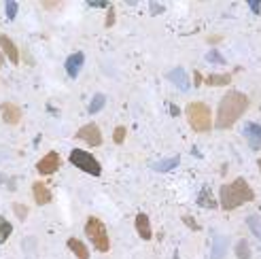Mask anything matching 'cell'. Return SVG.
<instances>
[{
	"instance_id": "obj_19",
	"label": "cell",
	"mask_w": 261,
	"mask_h": 259,
	"mask_svg": "<svg viewBox=\"0 0 261 259\" xmlns=\"http://www.w3.org/2000/svg\"><path fill=\"white\" fill-rule=\"evenodd\" d=\"M125 134H127L125 125H117L113 130V142H115V145H123V142H125Z\"/></svg>"
},
{
	"instance_id": "obj_10",
	"label": "cell",
	"mask_w": 261,
	"mask_h": 259,
	"mask_svg": "<svg viewBox=\"0 0 261 259\" xmlns=\"http://www.w3.org/2000/svg\"><path fill=\"white\" fill-rule=\"evenodd\" d=\"M134 227H136V234L142 240H151L153 238V227H151V219L145 213H138L134 219Z\"/></svg>"
},
{
	"instance_id": "obj_13",
	"label": "cell",
	"mask_w": 261,
	"mask_h": 259,
	"mask_svg": "<svg viewBox=\"0 0 261 259\" xmlns=\"http://www.w3.org/2000/svg\"><path fill=\"white\" fill-rule=\"evenodd\" d=\"M231 79H233L231 72H213V74L204 76V85H208V87H223V85H229Z\"/></svg>"
},
{
	"instance_id": "obj_2",
	"label": "cell",
	"mask_w": 261,
	"mask_h": 259,
	"mask_svg": "<svg viewBox=\"0 0 261 259\" xmlns=\"http://www.w3.org/2000/svg\"><path fill=\"white\" fill-rule=\"evenodd\" d=\"M255 200V191L253 187L249 185V180L238 176V178H233L231 183H225V185H221L219 189V206H221V211H236L240 209V206L244 204H249Z\"/></svg>"
},
{
	"instance_id": "obj_6",
	"label": "cell",
	"mask_w": 261,
	"mask_h": 259,
	"mask_svg": "<svg viewBox=\"0 0 261 259\" xmlns=\"http://www.w3.org/2000/svg\"><path fill=\"white\" fill-rule=\"evenodd\" d=\"M76 138H81L85 145H89V147H100L102 145V130L96 125V123H87V125H83V127H79L76 130Z\"/></svg>"
},
{
	"instance_id": "obj_4",
	"label": "cell",
	"mask_w": 261,
	"mask_h": 259,
	"mask_svg": "<svg viewBox=\"0 0 261 259\" xmlns=\"http://www.w3.org/2000/svg\"><path fill=\"white\" fill-rule=\"evenodd\" d=\"M85 236L91 240V244L100 251V253H109L111 251V238L107 225H104L98 217H89L85 223Z\"/></svg>"
},
{
	"instance_id": "obj_9",
	"label": "cell",
	"mask_w": 261,
	"mask_h": 259,
	"mask_svg": "<svg viewBox=\"0 0 261 259\" xmlns=\"http://www.w3.org/2000/svg\"><path fill=\"white\" fill-rule=\"evenodd\" d=\"M0 49H3V56H7V58L11 60L13 66H17V64H19V49H17V45L13 43L7 34H3V32H0Z\"/></svg>"
},
{
	"instance_id": "obj_22",
	"label": "cell",
	"mask_w": 261,
	"mask_h": 259,
	"mask_svg": "<svg viewBox=\"0 0 261 259\" xmlns=\"http://www.w3.org/2000/svg\"><path fill=\"white\" fill-rule=\"evenodd\" d=\"M200 206H206V209H215V206H217V202L211 198V193H208V189H204V193H202V196H200Z\"/></svg>"
},
{
	"instance_id": "obj_17",
	"label": "cell",
	"mask_w": 261,
	"mask_h": 259,
	"mask_svg": "<svg viewBox=\"0 0 261 259\" xmlns=\"http://www.w3.org/2000/svg\"><path fill=\"white\" fill-rule=\"evenodd\" d=\"M11 234H13V223L0 215V244H5L11 238Z\"/></svg>"
},
{
	"instance_id": "obj_12",
	"label": "cell",
	"mask_w": 261,
	"mask_h": 259,
	"mask_svg": "<svg viewBox=\"0 0 261 259\" xmlns=\"http://www.w3.org/2000/svg\"><path fill=\"white\" fill-rule=\"evenodd\" d=\"M244 136L249 140V147L253 151L261 149V125L259 123H246L244 125Z\"/></svg>"
},
{
	"instance_id": "obj_26",
	"label": "cell",
	"mask_w": 261,
	"mask_h": 259,
	"mask_svg": "<svg viewBox=\"0 0 261 259\" xmlns=\"http://www.w3.org/2000/svg\"><path fill=\"white\" fill-rule=\"evenodd\" d=\"M115 23V9L109 7V19H107V28H111V25Z\"/></svg>"
},
{
	"instance_id": "obj_7",
	"label": "cell",
	"mask_w": 261,
	"mask_h": 259,
	"mask_svg": "<svg viewBox=\"0 0 261 259\" xmlns=\"http://www.w3.org/2000/svg\"><path fill=\"white\" fill-rule=\"evenodd\" d=\"M36 170H38V174H43V176L56 174L60 170V155H58V151H49L45 158L38 160Z\"/></svg>"
},
{
	"instance_id": "obj_23",
	"label": "cell",
	"mask_w": 261,
	"mask_h": 259,
	"mask_svg": "<svg viewBox=\"0 0 261 259\" xmlns=\"http://www.w3.org/2000/svg\"><path fill=\"white\" fill-rule=\"evenodd\" d=\"M104 100H107V98H104L102 94L94 96V105H91V107H89V113H96V111H100V109L104 107Z\"/></svg>"
},
{
	"instance_id": "obj_25",
	"label": "cell",
	"mask_w": 261,
	"mask_h": 259,
	"mask_svg": "<svg viewBox=\"0 0 261 259\" xmlns=\"http://www.w3.org/2000/svg\"><path fill=\"white\" fill-rule=\"evenodd\" d=\"M15 13H17V5L15 3H7V15L13 19L15 17Z\"/></svg>"
},
{
	"instance_id": "obj_15",
	"label": "cell",
	"mask_w": 261,
	"mask_h": 259,
	"mask_svg": "<svg viewBox=\"0 0 261 259\" xmlns=\"http://www.w3.org/2000/svg\"><path fill=\"white\" fill-rule=\"evenodd\" d=\"M83 62H85V56L81 54V51H76V54H72V56H68V60H66V72L72 76L79 74V70H81V66H83Z\"/></svg>"
},
{
	"instance_id": "obj_14",
	"label": "cell",
	"mask_w": 261,
	"mask_h": 259,
	"mask_svg": "<svg viewBox=\"0 0 261 259\" xmlns=\"http://www.w3.org/2000/svg\"><path fill=\"white\" fill-rule=\"evenodd\" d=\"M66 247L70 249V253L76 257V259H89V249L85 247V242L79 240V238H68L66 240Z\"/></svg>"
},
{
	"instance_id": "obj_8",
	"label": "cell",
	"mask_w": 261,
	"mask_h": 259,
	"mask_svg": "<svg viewBox=\"0 0 261 259\" xmlns=\"http://www.w3.org/2000/svg\"><path fill=\"white\" fill-rule=\"evenodd\" d=\"M0 117L7 125H17L21 121V109L15 102H3L0 105Z\"/></svg>"
},
{
	"instance_id": "obj_3",
	"label": "cell",
	"mask_w": 261,
	"mask_h": 259,
	"mask_svg": "<svg viewBox=\"0 0 261 259\" xmlns=\"http://www.w3.org/2000/svg\"><path fill=\"white\" fill-rule=\"evenodd\" d=\"M185 115H187V121L191 125L193 132L198 134H204V132H211L215 127V117H213V111L211 107L206 105L202 100H193L187 105L185 109Z\"/></svg>"
},
{
	"instance_id": "obj_24",
	"label": "cell",
	"mask_w": 261,
	"mask_h": 259,
	"mask_svg": "<svg viewBox=\"0 0 261 259\" xmlns=\"http://www.w3.org/2000/svg\"><path fill=\"white\" fill-rule=\"evenodd\" d=\"M170 79L178 81V83H180V87H187V83H185V76H182V70H180V68H178L176 72H172V74H170Z\"/></svg>"
},
{
	"instance_id": "obj_20",
	"label": "cell",
	"mask_w": 261,
	"mask_h": 259,
	"mask_svg": "<svg viewBox=\"0 0 261 259\" xmlns=\"http://www.w3.org/2000/svg\"><path fill=\"white\" fill-rule=\"evenodd\" d=\"M225 244H227V240H225V238H217L213 259H223V257H225Z\"/></svg>"
},
{
	"instance_id": "obj_18",
	"label": "cell",
	"mask_w": 261,
	"mask_h": 259,
	"mask_svg": "<svg viewBox=\"0 0 261 259\" xmlns=\"http://www.w3.org/2000/svg\"><path fill=\"white\" fill-rule=\"evenodd\" d=\"M236 257L238 259H251V247H249V240L240 238L236 244Z\"/></svg>"
},
{
	"instance_id": "obj_21",
	"label": "cell",
	"mask_w": 261,
	"mask_h": 259,
	"mask_svg": "<svg viewBox=\"0 0 261 259\" xmlns=\"http://www.w3.org/2000/svg\"><path fill=\"white\" fill-rule=\"evenodd\" d=\"M13 213H15V217L19 221H25V219H28V206L21 204V202H15L13 204Z\"/></svg>"
},
{
	"instance_id": "obj_27",
	"label": "cell",
	"mask_w": 261,
	"mask_h": 259,
	"mask_svg": "<svg viewBox=\"0 0 261 259\" xmlns=\"http://www.w3.org/2000/svg\"><path fill=\"white\" fill-rule=\"evenodd\" d=\"M41 7L43 9H58V7H62V3H47V0H43Z\"/></svg>"
},
{
	"instance_id": "obj_31",
	"label": "cell",
	"mask_w": 261,
	"mask_h": 259,
	"mask_svg": "<svg viewBox=\"0 0 261 259\" xmlns=\"http://www.w3.org/2000/svg\"><path fill=\"white\" fill-rule=\"evenodd\" d=\"M257 168H259V172H261V158H259V162H257Z\"/></svg>"
},
{
	"instance_id": "obj_29",
	"label": "cell",
	"mask_w": 261,
	"mask_h": 259,
	"mask_svg": "<svg viewBox=\"0 0 261 259\" xmlns=\"http://www.w3.org/2000/svg\"><path fill=\"white\" fill-rule=\"evenodd\" d=\"M208 60H213V62H221V64H223V58H219V56H215V54L208 56Z\"/></svg>"
},
{
	"instance_id": "obj_11",
	"label": "cell",
	"mask_w": 261,
	"mask_h": 259,
	"mask_svg": "<svg viewBox=\"0 0 261 259\" xmlns=\"http://www.w3.org/2000/svg\"><path fill=\"white\" fill-rule=\"evenodd\" d=\"M32 198L38 206H47L51 202V189L47 183H43V180H36V183H32Z\"/></svg>"
},
{
	"instance_id": "obj_30",
	"label": "cell",
	"mask_w": 261,
	"mask_h": 259,
	"mask_svg": "<svg viewBox=\"0 0 261 259\" xmlns=\"http://www.w3.org/2000/svg\"><path fill=\"white\" fill-rule=\"evenodd\" d=\"M3 64H5V56L0 54V68H3Z\"/></svg>"
},
{
	"instance_id": "obj_28",
	"label": "cell",
	"mask_w": 261,
	"mask_h": 259,
	"mask_svg": "<svg viewBox=\"0 0 261 259\" xmlns=\"http://www.w3.org/2000/svg\"><path fill=\"white\" fill-rule=\"evenodd\" d=\"M204 83V76L200 72H195V85H202Z\"/></svg>"
},
{
	"instance_id": "obj_1",
	"label": "cell",
	"mask_w": 261,
	"mask_h": 259,
	"mask_svg": "<svg viewBox=\"0 0 261 259\" xmlns=\"http://www.w3.org/2000/svg\"><path fill=\"white\" fill-rule=\"evenodd\" d=\"M251 100L246 94L238 92V89H229V92L221 98L217 107V117H215V127L217 130H229L236 125V121L249 111Z\"/></svg>"
},
{
	"instance_id": "obj_5",
	"label": "cell",
	"mask_w": 261,
	"mask_h": 259,
	"mask_svg": "<svg viewBox=\"0 0 261 259\" xmlns=\"http://www.w3.org/2000/svg\"><path fill=\"white\" fill-rule=\"evenodd\" d=\"M70 164H72L74 168H79V170L91 174V176H100V174H102L100 162H98L91 153H87V151H83V149H72V151H70Z\"/></svg>"
},
{
	"instance_id": "obj_16",
	"label": "cell",
	"mask_w": 261,
	"mask_h": 259,
	"mask_svg": "<svg viewBox=\"0 0 261 259\" xmlns=\"http://www.w3.org/2000/svg\"><path fill=\"white\" fill-rule=\"evenodd\" d=\"M246 225L255 234V238L261 240V215H249L246 217Z\"/></svg>"
}]
</instances>
